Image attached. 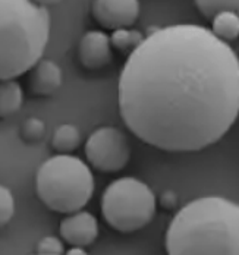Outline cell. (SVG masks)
Here are the masks:
<instances>
[{
  "mask_svg": "<svg viewBox=\"0 0 239 255\" xmlns=\"http://www.w3.org/2000/svg\"><path fill=\"white\" fill-rule=\"evenodd\" d=\"M118 104L145 144L170 153L204 150L238 118V54L206 26L156 28L128 56Z\"/></svg>",
  "mask_w": 239,
  "mask_h": 255,
  "instance_id": "6da1fadb",
  "label": "cell"
},
{
  "mask_svg": "<svg viewBox=\"0 0 239 255\" xmlns=\"http://www.w3.org/2000/svg\"><path fill=\"white\" fill-rule=\"evenodd\" d=\"M110 37L105 31H87L80 40L78 59L87 69H100L112 62Z\"/></svg>",
  "mask_w": 239,
  "mask_h": 255,
  "instance_id": "9c48e42d",
  "label": "cell"
},
{
  "mask_svg": "<svg viewBox=\"0 0 239 255\" xmlns=\"http://www.w3.org/2000/svg\"><path fill=\"white\" fill-rule=\"evenodd\" d=\"M63 255H88V254H87V251H85L84 248H80V247H72L71 250L65 251V254Z\"/></svg>",
  "mask_w": 239,
  "mask_h": 255,
  "instance_id": "ac0fdd59",
  "label": "cell"
},
{
  "mask_svg": "<svg viewBox=\"0 0 239 255\" xmlns=\"http://www.w3.org/2000/svg\"><path fill=\"white\" fill-rule=\"evenodd\" d=\"M160 204L161 207H164L166 210H172L175 208L178 204V198H176V194L173 191H166L161 194L160 197Z\"/></svg>",
  "mask_w": 239,
  "mask_h": 255,
  "instance_id": "e0dca14e",
  "label": "cell"
},
{
  "mask_svg": "<svg viewBox=\"0 0 239 255\" xmlns=\"http://www.w3.org/2000/svg\"><path fill=\"white\" fill-rule=\"evenodd\" d=\"M50 26L46 6L29 0H0V81L27 74L41 59Z\"/></svg>",
  "mask_w": 239,
  "mask_h": 255,
  "instance_id": "3957f363",
  "label": "cell"
},
{
  "mask_svg": "<svg viewBox=\"0 0 239 255\" xmlns=\"http://www.w3.org/2000/svg\"><path fill=\"white\" fill-rule=\"evenodd\" d=\"M24 103V91L16 79L0 81V119L16 113Z\"/></svg>",
  "mask_w": 239,
  "mask_h": 255,
  "instance_id": "8fae6325",
  "label": "cell"
},
{
  "mask_svg": "<svg viewBox=\"0 0 239 255\" xmlns=\"http://www.w3.org/2000/svg\"><path fill=\"white\" fill-rule=\"evenodd\" d=\"M85 157L99 172L115 173L122 170L131 157L129 142L122 130L113 127L96 129L85 141Z\"/></svg>",
  "mask_w": 239,
  "mask_h": 255,
  "instance_id": "8992f818",
  "label": "cell"
},
{
  "mask_svg": "<svg viewBox=\"0 0 239 255\" xmlns=\"http://www.w3.org/2000/svg\"><path fill=\"white\" fill-rule=\"evenodd\" d=\"M141 7L136 0H97L91 3V15L106 29L131 28L139 16Z\"/></svg>",
  "mask_w": 239,
  "mask_h": 255,
  "instance_id": "52a82bcc",
  "label": "cell"
},
{
  "mask_svg": "<svg viewBox=\"0 0 239 255\" xmlns=\"http://www.w3.org/2000/svg\"><path fill=\"white\" fill-rule=\"evenodd\" d=\"M19 133L25 142H38L46 135V124L38 118H28L22 122Z\"/></svg>",
  "mask_w": 239,
  "mask_h": 255,
  "instance_id": "5bb4252c",
  "label": "cell"
},
{
  "mask_svg": "<svg viewBox=\"0 0 239 255\" xmlns=\"http://www.w3.org/2000/svg\"><path fill=\"white\" fill-rule=\"evenodd\" d=\"M81 144V130L72 124H63L54 130L52 147L59 154H71Z\"/></svg>",
  "mask_w": 239,
  "mask_h": 255,
  "instance_id": "7c38bea8",
  "label": "cell"
},
{
  "mask_svg": "<svg viewBox=\"0 0 239 255\" xmlns=\"http://www.w3.org/2000/svg\"><path fill=\"white\" fill-rule=\"evenodd\" d=\"M35 191L47 208L68 216L90 203L94 195V176L80 157L56 154L38 167Z\"/></svg>",
  "mask_w": 239,
  "mask_h": 255,
  "instance_id": "277c9868",
  "label": "cell"
},
{
  "mask_svg": "<svg viewBox=\"0 0 239 255\" xmlns=\"http://www.w3.org/2000/svg\"><path fill=\"white\" fill-rule=\"evenodd\" d=\"M34 255H37V254H34Z\"/></svg>",
  "mask_w": 239,
  "mask_h": 255,
  "instance_id": "d6986e66",
  "label": "cell"
},
{
  "mask_svg": "<svg viewBox=\"0 0 239 255\" xmlns=\"http://www.w3.org/2000/svg\"><path fill=\"white\" fill-rule=\"evenodd\" d=\"M63 242L56 236H46L37 245V255H63Z\"/></svg>",
  "mask_w": 239,
  "mask_h": 255,
  "instance_id": "2e32d148",
  "label": "cell"
},
{
  "mask_svg": "<svg viewBox=\"0 0 239 255\" xmlns=\"http://www.w3.org/2000/svg\"><path fill=\"white\" fill-rule=\"evenodd\" d=\"M110 37V46L116 51L122 53V54H131L145 38V35L132 28H122V29H116L112 32Z\"/></svg>",
  "mask_w": 239,
  "mask_h": 255,
  "instance_id": "4fadbf2b",
  "label": "cell"
},
{
  "mask_svg": "<svg viewBox=\"0 0 239 255\" xmlns=\"http://www.w3.org/2000/svg\"><path fill=\"white\" fill-rule=\"evenodd\" d=\"M62 81L60 66L50 59H40L28 71V91L37 97H49L60 88Z\"/></svg>",
  "mask_w": 239,
  "mask_h": 255,
  "instance_id": "30bf717a",
  "label": "cell"
},
{
  "mask_svg": "<svg viewBox=\"0 0 239 255\" xmlns=\"http://www.w3.org/2000/svg\"><path fill=\"white\" fill-rule=\"evenodd\" d=\"M99 232L100 228L96 216L84 210L68 214L62 219L59 225L60 238L71 247L85 248L94 244L96 239L99 238Z\"/></svg>",
  "mask_w": 239,
  "mask_h": 255,
  "instance_id": "ba28073f",
  "label": "cell"
},
{
  "mask_svg": "<svg viewBox=\"0 0 239 255\" xmlns=\"http://www.w3.org/2000/svg\"><path fill=\"white\" fill-rule=\"evenodd\" d=\"M167 255H239V204L217 195L182 207L166 230Z\"/></svg>",
  "mask_w": 239,
  "mask_h": 255,
  "instance_id": "7a4b0ae2",
  "label": "cell"
},
{
  "mask_svg": "<svg viewBox=\"0 0 239 255\" xmlns=\"http://www.w3.org/2000/svg\"><path fill=\"white\" fill-rule=\"evenodd\" d=\"M15 214V198L12 191L0 183V228H4Z\"/></svg>",
  "mask_w": 239,
  "mask_h": 255,
  "instance_id": "9a60e30c",
  "label": "cell"
},
{
  "mask_svg": "<svg viewBox=\"0 0 239 255\" xmlns=\"http://www.w3.org/2000/svg\"><path fill=\"white\" fill-rule=\"evenodd\" d=\"M157 200L142 180L125 176L110 182L102 195V214L106 223L120 233L145 228L154 217Z\"/></svg>",
  "mask_w": 239,
  "mask_h": 255,
  "instance_id": "5b68a950",
  "label": "cell"
}]
</instances>
